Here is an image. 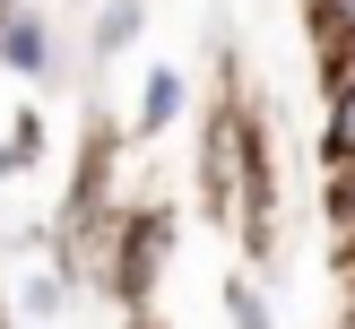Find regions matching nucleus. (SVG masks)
<instances>
[{
    "instance_id": "obj_1",
    "label": "nucleus",
    "mask_w": 355,
    "mask_h": 329,
    "mask_svg": "<svg viewBox=\"0 0 355 329\" xmlns=\"http://www.w3.org/2000/svg\"><path fill=\"white\" fill-rule=\"evenodd\" d=\"M9 61H17V69H44V26H35V17L9 26Z\"/></svg>"
},
{
    "instance_id": "obj_2",
    "label": "nucleus",
    "mask_w": 355,
    "mask_h": 329,
    "mask_svg": "<svg viewBox=\"0 0 355 329\" xmlns=\"http://www.w3.org/2000/svg\"><path fill=\"white\" fill-rule=\"evenodd\" d=\"M329 148L355 156V87H338V113H329Z\"/></svg>"
},
{
    "instance_id": "obj_3",
    "label": "nucleus",
    "mask_w": 355,
    "mask_h": 329,
    "mask_svg": "<svg viewBox=\"0 0 355 329\" xmlns=\"http://www.w3.org/2000/svg\"><path fill=\"white\" fill-rule=\"evenodd\" d=\"M130 35H139V0H113V9H104V52L130 44Z\"/></svg>"
},
{
    "instance_id": "obj_4",
    "label": "nucleus",
    "mask_w": 355,
    "mask_h": 329,
    "mask_svg": "<svg viewBox=\"0 0 355 329\" xmlns=\"http://www.w3.org/2000/svg\"><path fill=\"white\" fill-rule=\"evenodd\" d=\"M173 104H182V87H173V78H148V130H165Z\"/></svg>"
},
{
    "instance_id": "obj_5",
    "label": "nucleus",
    "mask_w": 355,
    "mask_h": 329,
    "mask_svg": "<svg viewBox=\"0 0 355 329\" xmlns=\"http://www.w3.org/2000/svg\"><path fill=\"white\" fill-rule=\"evenodd\" d=\"M234 321H243V329H269V321H260V294H252V286H234Z\"/></svg>"
},
{
    "instance_id": "obj_6",
    "label": "nucleus",
    "mask_w": 355,
    "mask_h": 329,
    "mask_svg": "<svg viewBox=\"0 0 355 329\" xmlns=\"http://www.w3.org/2000/svg\"><path fill=\"white\" fill-rule=\"evenodd\" d=\"M329 9H338V26H355V0H329Z\"/></svg>"
}]
</instances>
